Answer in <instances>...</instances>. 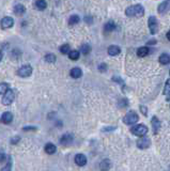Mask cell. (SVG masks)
<instances>
[{
    "label": "cell",
    "instance_id": "cell-1",
    "mask_svg": "<svg viewBox=\"0 0 170 171\" xmlns=\"http://www.w3.org/2000/svg\"><path fill=\"white\" fill-rule=\"evenodd\" d=\"M145 14V9L141 4H133L125 10V15L130 17H142Z\"/></svg>",
    "mask_w": 170,
    "mask_h": 171
},
{
    "label": "cell",
    "instance_id": "cell-2",
    "mask_svg": "<svg viewBox=\"0 0 170 171\" xmlns=\"http://www.w3.org/2000/svg\"><path fill=\"white\" fill-rule=\"evenodd\" d=\"M130 132H132V134L137 137L145 136L147 133H148V127L143 124H137L134 125L133 127L130 128Z\"/></svg>",
    "mask_w": 170,
    "mask_h": 171
},
{
    "label": "cell",
    "instance_id": "cell-3",
    "mask_svg": "<svg viewBox=\"0 0 170 171\" xmlns=\"http://www.w3.org/2000/svg\"><path fill=\"white\" fill-rule=\"evenodd\" d=\"M139 120V117L135 111H128L123 118V122L127 125H133L137 123V121Z\"/></svg>",
    "mask_w": 170,
    "mask_h": 171
},
{
    "label": "cell",
    "instance_id": "cell-4",
    "mask_svg": "<svg viewBox=\"0 0 170 171\" xmlns=\"http://www.w3.org/2000/svg\"><path fill=\"white\" fill-rule=\"evenodd\" d=\"M14 97H15V93H14V91L9 90V89H8V91H6V93H4V95H3L2 101H1V102H2V104L4 106H9L13 103Z\"/></svg>",
    "mask_w": 170,
    "mask_h": 171
},
{
    "label": "cell",
    "instance_id": "cell-5",
    "mask_svg": "<svg viewBox=\"0 0 170 171\" xmlns=\"http://www.w3.org/2000/svg\"><path fill=\"white\" fill-rule=\"evenodd\" d=\"M148 25H149V29H150V33L154 35L158 30V22L157 19L155 18L154 16H150L148 20Z\"/></svg>",
    "mask_w": 170,
    "mask_h": 171
},
{
    "label": "cell",
    "instance_id": "cell-6",
    "mask_svg": "<svg viewBox=\"0 0 170 171\" xmlns=\"http://www.w3.org/2000/svg\"><path fill=\"white\" fill-rule=\"evenodd\" d=\"M150 146H151V140L148 137L141 136V138L137 140V146L139 149H148Z\"/></svg>",
    "mask_w": 170,
    "mask_h": 171
},
{
    "label": "cell",
    "instance_id": "cell-7",
    "mask_svg": "<svg viewBox=\"0 0 170 171\" xmlns=\"http://www.w3.org/2000/svg\"><path fill=\"white\" fill-rule=\"evenodd\" d=\"M31 74H32V68L30 65H24L17 71V75L23 78L29 77Z\"/></svg>",
    "mask_w": 170,
    "mask_h": 171
},
{
    "label": "cell",
    "instance_id": "cell-8",
    "mask_svg": "<svg viewBox=\"0 0 170 171\" xmlns=\"http://www.w3.org/2000/svg\"><path fill=\"white\" fill-rule=\"evenodd\" d=\"M13 25H14V19L12 17H10V16L3 17L1 19V22H0V26H1L2 29H9L11 27H13Z\"/></svg>",
    "mask_w": 170,
    "mask_h": 171
},
{
    "label": "cell",
    "instance_id": "cell-9",
    "mask_svg": "<svg viewBox=\"0 0 170 171\" xmlns=\"http://www.w3.org/2000/svg\"><path fill=\"white\" fill-rule=\"evenodd\" d=\"M170 10V0H165L162 3H159V6L157 8V12L161 15H164Z\"/></svg>",
    "mask_w": 170,
    "mask_h": 171
},
{
    "label": "cell",
    "instance_id": "cell-10",
    "mask_svg": "<svg viewBox=\"0 0 170 171\" xmlns=\"http://www.w3.org/2000/svg\"><path fill=\"white\" fill-rule=\"evenodd\" d=\"M73 140H74V136L72 134H70V133H66V134H64L61 137L60 143L63 144V146H68V144H71L73 142Z\"/></svg>",
    "mask_w": 170,
    "mask_h": 171
},
{
    "label": "cell",
    "instance_id": "cell-11",
    "mask_svg": "<svg viewBox=\"0 0 170 171\" xmlns=\"http://www.w3.org/2000/svg\"><path fill=\"white\" fill-rule=\"evenodd\" d=\"M152 128H153V133H154L155 135L157 134L158 132H159V129H161V121L158 120L157 117H153L152 118Z\"/></svg>",
    "mask_w": 170,
    "mask_h": 171
},
{
    "label": "cell",
    "instance_id": "cell-12",
    "mask_svg": "<svg viewBox=\"0 0 170 171\" xmlns=\"http://www.w3.org/2000/svg\"><path fill=\"white\" fill-rule=\"evenodd\" d=\"M12 120H13V115L12 112L10 111L4 112L2 115V117H1V122H2L3 124H10L12 122Z\"/></svg>",
    "mask_w": 170,
    "mask_h": 171
},
{
    "label": "cell",
    "instance_id": "cell-13",
    "mask_svg": "<svg viewBox=\"0 0 170 171\" xmlns=\"http://www.w3.org/2000/svg\"><path fill=\"white\" fill-rule=\"evenodd\" d=\"M75 163L77 164L78 166H85L87 164V157L84 155V154H77V155L75 156Z\"/></svg>",
    "mask_w": 170,
    "mask_h": 171
},
{
    "label": "cell",
    "instance_id": "cell-14",
    "mask_svg": "<svg viewBox=\"0 0 170 171\" xmlns=\"http://www.w3.org/2000/svg\"><path fill=\"white\" fill-rule=\"evenodd\" d=\"M108 53L110 56H117L119 53H121V49L119 46H116V45H111V46L108 47V49H107Z\"/></svg>",
    "mask_w": 170,
    "mask_h": 171
},
{
    "label": "cell",
    "instance_id": "cell-15",
    "mask_svg": "<svg viewBox=\"0 0 170 171\" xmlns=\"http://www.w3.org/2000/svg\"><path fill=\"white\" fill-rule=\"evenodd\" d=\"M70 75H71L73 78L77 79V78L81 77V75H83V71H81L79 68H73L71 70V72H70Z\"/></svg>",
    "mask_w": 170,
    "mask_h": 171
},
{
    "label": "cell",
    "instance_id": "cell-16",
    "mask_svg": "<svg viewBox=\"0 0 170 171\" xmlns=\"http://www.w3.org/2000/svg\"><path fill=\"white\" fill-rule=\"evenodd\" d=\"M149 48L145 46H142V47H139L138 49H137V56L140 57V58H143V57L148 56L149 55Z\"/></svg>",
    "mask_w": 170,
    "mask_h": 171
},
{
    "label": "cell",
    "instance_id": "cell-17",
    "mask_svg": "<svg viewBox=\"0 0 170 171\" xmlns=\"http://www.w3.org/2000/svg\"><path fill=\"white\" fill-rule=\"evenodd\" d=\"M56 150H57V148L54 143L48 142L45 144V152H46L47 154H54V153L56 152Z\"/></svg>",
    "mask_w": 170,
    "mask_h": 171
},
{
    "label": "cell",
    "instance_id": "cell-18",
    "mask_svg": "<svg viewBox=\"0 0 170 171\" xmlns=\"http://www.w3.org/2000/svg\"><path fill=\"white\" fill-rule=\"evenodd\" d=\"M25 12H26V8L23 4H17V6H14V13H15L16 15L22 16L23 14H25Z\"/></svg>",
    "mask_w": 170,
    "mask_h": 171
},
{
    "label": "cell",
    "instance_id": "cell-19",
    "mask_svg": "<svg viewBox=\"0 0 170 171\" xmlns=\"http://www.w3.org/2000/svg\"><path fill=\"white\" fill-rule=\"evenodd\" d=\"M158 61H159V63L166 65V64L170 63V55H168V53H162L159 58H158Z\"/></svg>",
    "mask_w": 170,
    "mask_h": 171
},
{
    "label": "cell",
    "instance_id": "cell-20",
    "mask_svg": "<svg viewBox=\"0 0 170 171\" xmlns=\"http://www.w3.org/2000/svg\"><path fill=\"white\" fill-rule=\"evenodd\" d=\"M79 56H80V53L78 50H70V53H68V58L71 60L79 59Z\"/></svg>",
    "mask_w": 170,
    "mask_h": 171
},
{
    "label": "cell",
    "instance_id": "cell-21",
    "mask_svg": "<svg viewBox=\"0 0 170 171\" xmlns=\"http://www.w3.org/2000/svg\"><path fill=\"white\" fill-rule=\"evenodd\" d=\"M35 6L39 10H45L47 6V2L45 0H37L35 1Z\"/></svg>",
    "mask_w": 170,
    "mask_h": 171
},
{
    "label": "cell",
    "instance_id": "cell-22",
    "mask_svg": "<svg viewBox=\"0 0 170 171\" xmlns=\"http://www.w3.org/2000/svg\"><path fill=\"white\" fill-rule=\"evenodd\" d=\"M79 20H80V17L78 15H72L71 17H70V19H68V24L71 26L76 25V24L79 23Z\"/></svg>",
    "mask_w": 170,
    "mask_h": 171
},
{
    "label": "cell",
    "instance_id": "cell-23",
    "mask_svg": "<svg viewBox=\"0 0 170 171\" xmlns=\"http://www.w3.org/2000/svg\"><path fill=\"white\" fill-rule=\"evenodd\" d=\"M116 27H117V26H116V24H114V22H111V20H110V22H108L105 25V31H108V32L114 31V29H116Z\"/></svg>",
    "mask_w": 170,
    "mask_h": 171
},
{
    "label": "cell",
    "instance_id": "cell-24",
    "mask_svg": "<svg viewBox=\"0 0 170 171\" xmlns=\"http://www.w3.org/2000/svg\"><path fill=\"white\" fill-rule=\"evenodd\" d=\"M91 51V46L89 44H83V46L80 47V53H83L84 55H88Z\"/></svg>",
    "mask_w": 170,
    "mask_h": 171
},
{
    "label": "cell",
    "instance_id": "cell-25",
    "mask_svg": "<svg viewBox=\"0 0 170 171\" xmlns=\"http://www.w3.org/2000/svg\"><path fill=\"white\" fill-rule=\"evenodd\" d=\"M44 60L46 61V62H49V63H54L56 61V56L53 55V53H47L46 56L44 57Z\"/></svg>",
    "mask_w": 170,
    "mask_h": 171
},
{
    "label": "cell",
    "instance_id": "cell-26",
    "mask_svg": "<svg viewBox=\"0 0 170 171\" xmlns=\"http://www.w3.org/2000/svg\"><path fill=\"white\" fill-rule=\"evenodd\" d=\"M110 168V162L108 159H104L102 163H101V169L103 170H108Z\"/></svg>",
    "mask_w": 170,
    "mask_h": 171
},
{
    "label": "cell",
    "instance_id": "cell-27",
    "mask_svg": "<svg viewBox=\"0 0 170 171\" xmlns=\"http://www.w3.org/2000/svg\"><path fill=\"white\" fill-rule=\"evenodd\" d=\"M60 53H63V55L70 53V45H68V44H64V45H62V46L60 47Z\"/></svg>",
    "mask_w": 170,
    "mask_h": 171
},
{
    "label": "cell",
    "instance_id": "cell-28",
    "mask_svg": "<svg viewBox=\"0 0 170 171\" xmlns=\"http://www.w3.org/2000/svg\"><path fill=\"white\" fill-rule=\"evenodd\" d=\"M164 95H169L170 94V79H168L165 84V88H164Z\"/></svg>",
    "mask_w": 170,
    "mask_h": 171
},
{
    "label": "cell",
    "instance_id": "cell-29",
    "mask_svg": "<svg viewBox=\"0 0 170 171\" xmlns=\"http://www.w3.org/2000/svg\"><path fill=\"white\" fill-rule=\"evenodd\" d=\"M8 89H9V86H8V84H4V82H1L0 84V95L1 94H4L8 91Z\"/></svg>",
    "mask_w": 170,
    "mask_h": 171
},
{
    "label": "cell",
    "instance_id": "cell-30",
    "mask_svg": "<svg viewBox=\"0 0 170 171\" xmlns=\"http://www.w3.org/2000/svg\"><path fill=\"white\" fill-rule=\"evenodd\" d=\"M140 111L142 112V115H148V108H147L145 106H143V105L140 106Z\"/></svg>",
    "mask_w": 170,
    "mask_h": 171
},
{
    "label": "cell",
    "instance_id": "cell-31",
    "mask_svg": "<svg viewBox=\"0 0 170 171\" xmlns=\"http://www.w3.org/2000/svg\"><path fill=\"white\" fill-rule=\"evenodd\" d=\"M25 132H28V131H37V126H25V127L23 128Z\"/></svg>",
    "mask_w": 170,
    "mask_h": 171
},
{
    "label": "cell",
    "instance_id": "cell-32",
    "mask_svg": "<svg viewBox=\"0 0 170 171\" xmlns=\"http://www.w3.org/2000/svg\"><path fill=\"white\" fill-rule=\"evenodd\" d=\"M19 140H20V138H19V136H15V137H13L12 139H11V143H12V144H16V143L18 142Z\"/></svg>",
    "mask_w": 170,
    "mask_h": 171
},
{
    "label": "cell",
    "instance_id": "cell-33",
    "mask_svg": "<svg viewBox=\"0 0 170 171\" xmlns=\"http://www.w3.org/2000/svg\"><path fill=\"white\" fill-rule=\"evenodd\" d=\"M99 70L101 72H105L107 70V65H106L105 63H102V64H99Z\"/></svg>",
    "mask_w": 170,
    "mask_h": 171
},
{
    "label": "cell",
    "instance_id": "cell-34",
    "mask_svg": "<svg viewBox=\"0 0 170 171\" xmlns=\"http://www.w3.org/2000/svg\"><path fill=\"white\" fill-rule=\"evenodd\" d=\"M6 154H4L3 152H0V163L4 162V160H6Z\"/></svg>",
    "mask_w": 170,
    "mask_h": 171
},
{
    "label": "cell",
    "instance_id": "cell-35",
    "mask_svg": "<svg viewBox=\"0 0 170 171\" xmlns=\"http://www.w3.org/2000/svg\"><path fill=\"white\" fill-rule=\"evenodd\" d=\"M85 22H87L88 24H92V17L86 16V17H85Z\"/></svg>",
    "mask_w": 170,
    "mask_h": 171
},
{
    "label": "cell",
    "instance_id": "cell-36",
    "mask_svg": "<svg viewBox=\"0 0 170 171\" xmlns=\"http://www.w3.org/2000/svg\"><path fill=\"white\" fill-rule=\"evenodd\" d=\"M166 37H167V39H168V41H170V30L167 32V34H166Z\"/></svg>",
    "mask_w": 170,
    "mask_h": 171
},
{
    "label": "cell",
    "instance_id": "cell-37",
    "mask_svg": "<svg viewBox=\"0 0 170 171\" xmlns=\"http://www.w3.org/2000/svg\"><path fill=\"white\" fill-rule=\"evenodd\" d=\"M2 59V53H1V50H0V61Z\"/></svg>",
    "mask_w": 170,
    "mask_h": 171
},
{
    "label": "cell",
    "instance_id": "cell-38",
    "mask_svg": "<svg viewBox=\"0 0 170 171\" xmlns=\"http://www.w3.org/2000/svg\"><path fill=\"white\" fill-rule=\"evenodd\" d=\"M169 75H170V71H169Z\"/></svg>",
    "mask_w": 170,
    "mask_h": 171
}]
</instances>
